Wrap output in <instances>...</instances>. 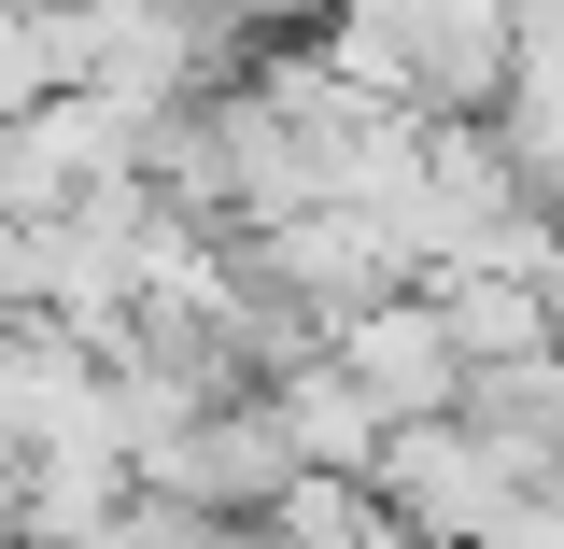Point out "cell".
<instances>
[{
    "mask_svg": "<svg viewBox=\"0 0 564 549\" xmlns=\"http://www.w3.org/2000/svg\"><path fill=\"white\" fill-rule=\"evenodd\" d=\"M325 57L410 128H494L522 99V0H339Z\"/></svg>",
    "mask_w": 564,
    "mask_h": 549,
    "instance_id": "1",
    "label": "cell"
},
{
    "mask_svg": "<svg viewBox=\"0 0 564 549\" xmlns=\"http://www.w3.org/2000/svg\"><path fill=\"white\" fill-rule=\"evenodd\" d=\"M325 352L352 366V395L395 422V437H410V422H452V409H466V381H480L437 296H381V310H367V325H339Z\"/></svg>",
    "mask_w": 564,
    "mask_h": 549,
    "instance_id": "2",
    "label": "cell"
},
{
    "mask_svg": "<svg viewBox=\"0 0 564 549\" xmlns=\"http://www.w3.org/2000/svg\"><path fill=\"white\" fill-rule=\"evenodd\" d=\"M296 480H311V465H296V437H282L269 395H240V409L184 422V437L141 465V493H170V507H226V521H269Z\"/></svg>",
    "mask_w": 564,
    "mask_h": 549,
    "instance_id": "3",
    "label": "cell"
},
{
    "mask_svg": "<svg viewBox=\"0 0 564 549\" xmlns=\"http://www.w3.org/2000/svg\"><path fill=\"white\" fill-rule=\"evenodd\" d=\"M269 409H282V437H296V465H311V480H381V451H395V422L352 395V366H339V352L282 366V381H269Z\"/></svg>",
    "mask_w": 564,
    "mask_h": 549,
    "instance_id": "4",
    "label": "cell"
},
{
    "mask_svg": "<svg viewBox=\"0 0 564 549\" xmlns=\"http://www.w3.org/2000/svg\"><path fill=\"white\" fill-rule=\"evenodd\" d=\"M70 85H85V14H57V0H0V128L57 113Z\"/></svg>",
    "mask_w": 564,
    "mask_h": 549,
    "instance_id": "5",
    "label": "cell"
},
{
    "mask_svg": "<svg viewBox=\"0 0 564 549\" xmlns=\"http://www.w3.org/2000/svg\"><path fill=\"white\" fill-rule=\"evenodd\" d=\"M170 14H198L212 43H240V57H296V43L339 29V0H170Z\"/></svg>",
    "mask_w": 564,
    "mask_h": 549,
    "instance_id": "6",
    "label": "cell"
},
{
    "mask_svg": "<svg viewBox=\"0 0 564 549\" xmlns=\"http://www.w3.org/2000/svg\"><path fill=\"white\" fill-rule=\"evenodd\" d=\"M128 549H282L269 521H226V507H170V493H141Z\"/></svg>",
    "mask_w": 564,
    "mask_h": 549,
    "instance_id": "7",
    "label": "cell"
}]
</instances>
